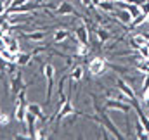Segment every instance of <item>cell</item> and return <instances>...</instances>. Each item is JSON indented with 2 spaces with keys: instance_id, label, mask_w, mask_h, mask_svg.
<instances>
[{
  "instance_id": "22",
  "label": "cell",
  "mask_w": 149,
  "mask_h": 140,
  "mask_svg": "<svg viewBox=\"0 0 149 140\" xmlns=\"http://www.w3.org/2000/svg\"><path fill=\"white\" fill-rule=\"evenodd\" d=\"M7 125H9V114L0 112V126H7Z\"/></svg>"
},
{
  "instance_id": "13",
  "label": "cell",
  "mask_w": 149,
  "mask_h": 140,
  "mask_svg": "<svg viewBox=\"0 0 149 140\" xmlns=\"http://www.w3.org/2000/svg\"><path fill=\"white\" fill-rule=\"evenodd\" d=\"M23 36L30 42H42L47 36V33L45 31H30V33H23Z\"/></svg>"
},
{
  "instance_id": "27",
  "label": "cell",
  "mask_w": 149,
  "mask_h": 140,
  "mask_svg": "<svg viewBox=\"0 0 149 140\" xmlns=\"http://www.w3.org/2000/svg\"><path fill=\"white\" fill-rule=\"evenodd\" d=\"M38 2H43V0H38Z\"/></svg>"
},
{
  "instance_id": "15",
  "label": "cell",
  "mask_w": 149,
  "mask_h": 140,
  "mask_svg": "<svg viewBox=\"0 0 149 140\" xmlns=\"http://www.w3.org/2000/svg\"><path fill=\"white\" fill-rule=\"evenodd\" d=\"M135 133H137L135 137H137L139 140H146V139H149V135H148V132H146V128H144V125H142L139 119L135 121Z\"/></svg>"
},
{
  "instance_id": "9",
  "label": "cell",
  "mask_w": 149,
  "mask_h": 140,
  "mask_svg": "<svg viewBox=\"0 0 149 140\" xmlns=\"http://www.w3.org/2000/svg\"><path fill=\"white\" fill-rule=\"evenodd\" d=\"M114 16L120 19V23L121 24H130L132 23V16H130V12L127 10V9H116V12H114Z\"/></svg>"
},
{
  "instance_id": "6",
  "label": "cell",
  "mask_w": 149,
  "mask_h": 140,
  "mask_svg": "<svg viewBox=\"0 0 149 140\" xmlns=\"http://www.w3.org/2000/svg\"><path fill=\"white\" fill-rule=\"evenodd\" d=\"M116 85H118V90L121 92V94H125L128 99H130V102H135L137 100V95H135V92H134V88L127 83V81H123V80H116Z\"/></svg>"
},
{
  "instance_id": "11",
  "label": "cell",
  "mask_w": 149,
  "mask_h": 140,
  "mask_svg": "<svg viewBox=\"0 0 149 140\" xmlns=\"http://www.w3.org/2000/svg\"><path fill=\"white\" fill-rule=\"evenodd\" d=\"M33 59V54H28V52H19L16 55V64L21 68V66H28L30 61Z\"/></svg>"
},
{
  "instance_id": "14",
  "label": "cell",
  "mask_w": 149,
  "mask_h": 140,
  "mask_svg": "<svg viewBox=\"0 0 149 140\" xmlns=\"http://www.w3.org/2000/svg\"><path fill=\"white\" fill-rule=\"evenodd\" d=\"M88 52H90V49H88V43L76 42V47H74V55H78V57H85Z\"/></svg>"
},
{
  "instance_id": "24",
  "label": "cell",
  "mask_w": 149,
  "mask_h": 140,
  "mask_svg": "<svg viewBox=\"0 0 149 140\" xmlns=\"http://www.w3.org/2000/svg\"><path fill=\"white\" fill-rule=\"evenodd\" d=\"M142 100H144V104L149 105V90H146V92L142 94Z\"/></svg>"
},
{
  "instance_id": "5",
  "label": "cell",
  "mask_w": 149,
  "mask_h": 140,
  "mask_svg": "<svg viewBox=\"0 0 149 140\" xmlns=\"http://www.w3.org/2000/svg\"><path fill=\"white\" fill-rule=\"evenodd\" d=\"M104 107L109 111V109H116V111H121L123 114H127V112H130L132 109H134V105H128L127 102H121V100H118V99H108L106 100V104Z\"/></svg>"
},
{
  "instance_id": "1",
  "label": "cell",
  "mask_w": 149,
  "mask_h": 140,
  "mask_svg": "<svg viewBox=\"0 0 149 140\" xmlns=\"http://www.w3.org/2000/svg\"><path fill=\"white\" fill-rule=\"evenodd\" d=\"M108 69V62H106V59H102V57H92L90 59V62H88V73L92 74V76H101V74H104Z\"/></svg>"
},
{
  "instance_id": "16",
  "label": "cell",
  "mask_w": 149,
  "mask_h": 140,
  "mask_svg": "<svg viewBox=\"0 0 149 140\" xmlns=\"http://www.w3.org/2000/svg\"><path fill=\"white\" fill-rule=\"evenodd\" d=\"M70 78L73 80L74 83H78V81H81V78H83V68L81 66H74L71 73H70Z\"/></svg>"
},
{
  "instance_id": "7",
  "label": "cell",
  "mask_w": 149,
  "mask_h": 140,
  "mask_svg": "<svg viewBox=\"0 0 149 140\" xmlns=\"http://www.w3.org/2000/svg\"><path fill=\"white\" fill-rule=\"evenodd\" d=\"M74 38L81 43H88V26L85 23L74 28Z\"/></svg>"
},
{
  "instance_id": "20",
  "label": "cell",
  "mask_w": 149,
  "mask_h": 140,
  "mask_svg": "<svg viewBox=\"0 0 149 140\" xmlns=\"http://www.w3.org/2000/svg\"><path fill=\"white\" fill-rule=\"evenodd\" d=\"M7 49H9L12 54H19V52H21V49H19V42H17L16 38H12V40L7 43Z\"/></svg>"
},
{
  "instance_id": "4",
  "label": "cell",
  "mask_w": 149,
  "mask_h": 140,
  "mask_svg": "<svg viewBox=\"0 0 149 140\" xmlns=\"http://www.w3.org/2000/svg\"><path fill=\"white\" fill-rule=\"evenodd\" d=\"M43 74H45V78H47V81H49V85H47V95H45V102L49 104L50 102V92H52V85H54V74H56V68L52 66V64H45L43 66Z\"/></svg>"
},
{
  "instance_id": "10",
  "label": "cell",
  "mask_w": 149,
  "mask_h": 140,
  "mask_svg": "<svg viewBox=\"0 0 149 140\" xmlns=\"http://www.w3.org/2000/svg\"><path fill=\"white\" fill-rule=\"evenodd\" d=\"M68 38H70V31H68V30H64V28L56 30V31H54V35H52L54 43H63V42H66Z\"/></svg>"
},
{
  "instance_id": "2",
  "label": "cell",
  "mask_w": 149,
  "mask_h": 140,
  "mask_svg": "<svg viewBox=\"0 0 149 140\" xmlns=\"http://www.w3.org/2000/svg\"><path fill=\"white\" fill-rule=\"evenodd\" d=\"M71 114H76L74 112V107L71 104V94H68L66 95V102L59 107V111H57V114L54 116V119L56 121H61V119H64L66 116H71Z\"/></svg>"
},
{
  "instance_id": "17",
  "label": "cell",
  "mask_w": 149,
  "mask_h": 140,
  "mask_svg": "<svg viewBox=\"0 0 149 140\" xmlns=\"http://www.w3.org/2000/svg\"><path fill=\"white\" fill-rule=\"evenodd\" d=\"M95 36H97V40H99L101 43H106V42L111 38V33H109L108 30H104V28H97V30H95Z\"/></svg>"
},
{
  "instance_id": "23",
  "label": "cell",
  "mask_w": 149,
  "mask_h": 140,
  "mask_svg": "<svg viewBox=\"0 0 149 140\" xmlns=\"http://www.w3.org/2000/svg\"><path fill=\"white\" fill-rule=\"evenodd\" d=\"M146 90H149V73L144 74V81H142V94H144Z\"/></svg>"
},
{
  "instance_id": "3",
  "label": "cell",
  "mask_w": 149,
  "mask_h": 140,
  "mask_svg": "<svg viewBox=\"0 0 149 140\" xmlns=\"http://www.w3.org/2000/svg\"><path fill=\"white\" fill-rule=\"evenodd\" d=\"M24 87H26V85L23 83V73H21V71L17 69L14 74H10V94H12L14 97H16Z\"/></svg>"
},
{
  "instance_id": "21",
  "label": "cell",
  "mask_w": 149,
  "mask_h": 140,
  "mask_svg": "<svg viewBox=\"0 0 149 140\" xmlns=\"http://www.w3.org/2000/svg\"><path fill=\"white\" fill-rule=\"evenodd\" d=\"M26 2H30V0H12L5 9H14V7H21V5H24Z\"/></svg>"
},
{
  "instance_id": "12",
  "label": "cell",
  "mask_w": 149,
  "mask_h": 140,
  "mask_svg": "<svg viewBox=\"0 0 149 140\" xmlns=\"http://www.w3.org/2000/svg\"><path fill=\"white\" fill-rule=\"evenodd\" d=\"M97 9L102 10V12H106V14H111V12H114V2L113 0H101L99 5H97Z\"/></svg>"
},
{
  "instance_id": "19",
  "label": "cell",
  "mask_w": 149,
  "mask_h": 140,
  "mask_svg": "<svg viewBox=\"0 0 149 140\" xmlns=\"http://www.w3.org/2000/svg\"><path fill=\"white\" fill-rule=\"evenodd\" d=\"M125 9L130 12V16H132V17H137V16L141 14V3H135V2H134V3H127V7H125Z\"/></svg>"
},
{
  "instance_id": "8",
  "label": "cell",
  "mask_w": 149,
  "mask_h": 140,
  "mask_svg": "<svg viewBox=\"0 0 149 140\" xmlns=\"http://www.w3.org/2000/svg\"><path fill=\"white\" fill-rule=\"evenodd\" d=\"M56 12H57L59 16H73V14H76V12H74V7L70 2H61V3H57Z\"/></svg>"
},
{
  "instance_id": "18",
  "label": "cell",
  "mask_w": 149,
  "mask_h": 140,
  "mask_svg": "<svg viewBox=\"0 0 149 140\" xmlns=\"http://www.w3.org/2000/svg\"><path fill=\"white\" fill-rule=\"evenodd\" d=\"M28 112L35 114L37 118H43V109H42V105H40V104H35V102L28 104Z\"/></svg>"
},
{
  "instance_id": "26",
  "label": "cell",
  "mask_w": 149,
  "mask_h": 140,
  "mask_svg": "<svg viewBox=\"0 0 149 140\" xmlns=\"http://www.w3.org/2000/svg\"><path fill=\"white\" fill-rule=\"evenodd\" d=\"M144 36H146V40L149 42V31H146V33H144Z\"/></svg>"
},
{
  "instance_id": "25",
  "label": "cell",
  "mask_w": 149,
  "mask_h": 140,
  "mask_svg": "<svg viewBox=\"0 0 149 140\" xmlns=\"http://www.w3.org/2000/svg\"><path fill=\"white\" fill-rule=\"evenodd\" d=\"M5 12V3H3V0H0V14H3Z\"/></svg>"
}]
</instances>
